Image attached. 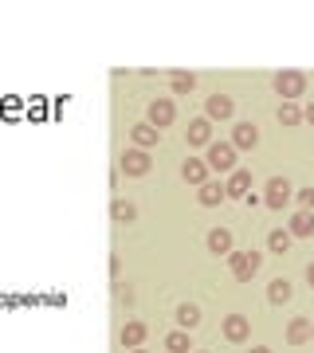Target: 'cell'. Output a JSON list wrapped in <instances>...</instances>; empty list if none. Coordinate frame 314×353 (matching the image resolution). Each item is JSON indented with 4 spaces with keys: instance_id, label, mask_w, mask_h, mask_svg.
<instances>
[{
    "instance_id": "obj_27",
    "label": "cell",
    "mask_w": 314,
    "mask_h": 353,
    "mask_svg": "<svg viewBox=\"0 0 314 353\" xmlns=\"http://www.w3.org/2000/svg\"><path fill=\"white\" fill-rule=\"evenodd\" d=\"M302 122H311V126H314V102L306 106V110H302Z\"/></svg>"
},
{
    "instance_id": "obj_21",
    "label": "cell",
    "mask_w": 314,
    "mask_h": 353,
    "mask_svg": "<svg viewBox=\"0 0 314 353\" xmlns=\"http://www.w3.org/2000/svg\"><path fill=\"white\" fill-rule=\"evenodd\" d=\"M169 87H173V94H188V90L197 87V75L193 71H173L169 75Z\"/></svg>"
},
{
    "instance_id": "obj_9",
    "label": "cell",
    "mask_w": 314,
    "mask_h": 353,
    "mask_svg": "<svg viewBox=\"0 0 314 353\" xmlns=\"http://www.w3.org/2000/svg\"><path fill=\"white\" fill-rule=\"evenodd\" d=\"M181 176H185L188 185H208V161H201V157H188L185 165H181Z\"/></svg>"
},
{
    "instance_id": "obj_4",
    "label": "cell",
    "mask_w": 314,
    "mask_h": 353,
    "mask_svg": "<svg viewBox=\"0 0 314 353\" xmlns=\"http://www.w3.org/2000/svg\"><path fill=\"white\" fill-rule=\"evenodd\" d=\"M208 169H216V173L236 169V145L232 141H213L208 145Z\"/></svg>"
},
{
    "instance_id": "obj_8",
    "label": "cell",
    "mask_w": 314,
    "mask_h": 353,
    "mask_svg": "<svg viewBox=\"0 0 314 353\" xmlns=\"http://www.w3.org/2000/svg\"><path fill=\"white\" fill-rule=\"evenodd\" d=\"M232 145L239 150H255L259 145V126H251V122H239L236 130H232Z\"/></svg>"
},
{
    "instance_id": "obj_30",
    "label": "cell",
    "mask_w": 314,
    "mask_h": 353,
    "mask_svg": "<svg viewBox=\"0 0 314 353\" xmlns=\"http://www.w3.org/2000/svg\"><path fill=\"white\" fill-rule=\"evenodd\" d=\"M311 326H314V322H311ZM311 341H314V330H311Z\"/></svg>"
},
{
    "instance_id": "obj_1",
    "label": "cell",
    "mask_w": 314,
    "mask_h": 353,
    "mask_svg": "<svg viewBox=\"0 0 314 353\" xmlns=\"http://www.w3.org/2000/svg\"><path fill=\"white\" fill-rule=\"evenodd\" d=\"M259 267H264V255L259 252H232L228 255V271L236 283H251V279L259 275Z\"/></svg>"
},
{
    "instance_id": "obj_31",
    "label": "cell",
    "mask_w": 314,
    "mask_h": 353,
    "mask_svg": "<svg viewBox=\"0 0 314 353\" xmlns=\"http://www.w3.org/2000/svg\"><path fill=\"white\" fill-rule=\"evenodd\" d=\"M130 353H146V350H130Z\"/></svg>"
},
{
    "instance_id": "obj_25",
    "label": "cell",
    "mask_w": 314,
    "mask_h": 353,
    "mask_svg": "<svg viewBox=\"0 0 314 353\" xmlns=\"http://www.w3.org/2000/svg\"><path fill=\"white\" fill-rule=\"evenodd\" d=\"M279 122H283V126H299V122H302V110L295 106V102H283V106H279Z\"/></svg>"
},
{
    "instance_id": "obj_7",
    "label": "cell",
    "mask_w": 314,
    "mask_h": 353,
    "mask_svg": "<svg viewBox=\"0 0 314 353\" xmlns=\"http://www.w3.org/2000/svg\"><path fill=\"white\" fill-rule=\"evenodd\" d=\"M122 173L126 176H146L150 173V153L146 150H126L122 153Z\"/></svg>"
},
{
    "instance_id": "obj_14",
    "label": "cell",
    "mask_w": 314,
    "mask_h": 353,
    "mask_svg": "<svg viewBox=\"0 0 314 353\" xmlns=\"http://www.w3.org/2000/svg\"><path fill=\"white\" fill-rule=\"evenodd\" d=\"M204 243H208V252L213 255H232V232H228V228H213Z\"/></svg>"
},
{
    "instance_id": "obj_16",
    "label": "cell",
    "mask_w": 314,
    "mask_h": 353,
    "mask_svg": "<svg viewBox=\"0 0 314 353\" xmlns=\"http://www.w3.org/2000/svg\"><path fill=\"white\" fill-rule=\"evenodd\" d=\"M188 141H193V145H208V141H213V122H208V118H193V122H188Z\"/></svg>"
},
{
    "instance_id": "obj_28",
    "label": "cell",
    "mask_w": 314,
    "mask_h": 353,
    "mask_svg": "<svg viewBox=\"0 0 314 353\" xmlns=\"http://www.w3.org/2000/svg\"><path fill=\"white\" fill-rule=\"evenodd\" d=\"M306 283H311V287H314V263L306 267Z\"/></svg>"
},
{
    "instance_id": "obj_26",
    "label": "cell",
    "mask_w": 314,
    "mask_h": 353,
    "mask_svg": "<svg viewBox=\"0 0 314 353\" xmlns=\"http://www.w3.org/2000/svg\"><path fill=\"white\" fill-rule=\"evenodd\" d=\"M295 201H299L302 212H314V189H299L295 192Z\"/></svg>"
},
{
    "instance_id": "obj_22",
    "label": "cell",
    "mask_w": 314,
    "mask_h": 353,
    "mask_svg": "<svg viewBox=\"0 0 314 353\" xmlns=\"http://www.w3.org/2000/svg\"><path fill=\"white\" fill-rule=\"evenodd\" d=\"M165 350L169 353H193V345H188V330H173V334L165 338Z\"/></svg>"
},
{
    "instance_id": "obj_17",
    "label": "cell",
    "mask_w": 314,
    "mask_h": 353,
    "mask_svg": "<svg viewBox=\"0 0 314 353\" xmlns=\"http://www.w3.org/2000/svg\"><path fill=\"white\" fill-rule=\"evenodd\" d=\"M295 299V287H291L287 279H275L271 287H267V303L271 306H283V303H291Z\"/></svg>"
},
{
    "instance_id": "obj_23",
    "label": "cell",
    "mask_w": 314,
    "mask_h": 353,
    "mask_svg": "<svg viewBox=\"0 0 314 353\" xmlns=\"http://www.w3.org/2000/svg\"><path fill=\"white\" fill-rule=\"evenodd\" d=\"M110 216L118 220V224H130V220L138 216V208H134L130 201H114V204H110Z\"/></svg>"
},
{
    "instance_id": "obj_2",
    "label": "cell",
    "mask_w": 314,
    "mask_h": 353,
    "mask_svg": "<svg viewBox=\"0 0 314 353\" xmlns=\"http://www.w3.org/2000/svg\"><path fill=\"white\" fill-rule=\"evenodd\" d=\"M295 201V189H291V181L287 176H271L264 185V204L267 208H283V204Z\"/></svg>"
},
{
    "instance_id": "obj_12",
    "label": "cell",
    "mask_w": 314,
    "mask_h": 353,
    "mask_svg": "<svg viewBox=\"0 0 314 353\" xmlns=\"http://www.w3.org/2000/svg\"><path fill=\"white\" fill-rule=\"evenodd\" d=\"M224 192H228V196H239V201H244V196L251 192V173H248V169H232Z\"/></svg>"
},
{
    "instance_id": "obj_13",
    "label": "cell",
    "mask_w": 314,
    "mask_h": 353,
    "mask_svg": "<svg viewBox=\"0 0 314 353\" xmlns=\"http://www.w3.org/2000/svg\"><path fill=\"white\" fill-rule=\"evenodd\" d=\"M146 334H150L146 322H126V326H122V345H126V350H141Z\"/></svg>"
},
{
    "instance_id": "obj_6",
    "label": "cell",
    "mask_w": 314,
    "mask_h": 353,
    "mask_svg": "<svg viewBox=\"0 0 314 353\" xmlns=\"http://www.w3.org/2000/svg\"><path fill=\"white\" fill-rule=\"evenodd\" d=\"M232 110H236V102L228 99V94H213V99L204 102V118H208V122H228Z\"/></svg>"
},
{
    "instance_id": "obj_20",
    "label": "cell",
    "mask_w": 314,
    "mask_h": 353,
    "mask_svg": "<svg viewBox=\"0 0 314 353\" xmlns=\"http://www.w3.org/2000/svg\"><path fill=\"white\" fill-rule=\"evenodd\" d=\"M228 192H224V185H216V181H208V185H201V196L197 201L204 204V208H216V204L224 201Z\"/></svg>"
},
{
    "instance_id": "obj_5",
    "label": "cell",
    "mask_w": 314,
    "mask_h": 353,
    "mask_svg": "<svg viewBox=\"0 0 314 353\" xmlns=\"http://www.w3.org/2000/svg\"><path fill=\"white\" fill-rule=\"evenodd\" d=\"M275 90H279V99H283V102L299 99L302 90H306V75H302V71H279V75H275Z\"/></svg>"
},
{
    "instance_id": "obj_10",
    "label": "cell",
    "mask_w": 314,
    "mask_h": 353,
    "mask_svg": "<svg viewBox=\"0 0 314 353\" xmlns=\"http://www.w3.org/2000/svg\"><path fill=\"white\" fill-rule=\"evenodd\" d=\"M248 334H251V322L244 314H228L224 318V338L228 341H236L239 345V341H248Z\"/></svg>"
},
{
    "instance_id": "obj_24",
    "label": "cell",
    "mask_w": 314,
    "mask_h": 353,
    "mask_svg": "<svg viewBox=\"0 0 314 353\" xmlns=\"http://www.w3.org/2000/svg\"><path fill=\"white\" fill-rule=\"evenodd\" d=\"M267 248L275 255H287V248H291V232H283V228H275L271 236H267Z\"/></svg>"
},
{
    "instance_id": "obj_11",
    "label": "cell",
    "mask_w": 314,
    "mask_h": 353,
    "mask_svg": "<svg viewBox=\"0 0 314 353\" xmlns=\"http://www.w3.org/2000/svg\"><path fill=\"white\" fill-rule=\"evenodd\" d=\"M287 232H291V240H311V236H314V212H302V208H299V212L291 216Z\"/></svg>"
},
{
    "instance_id": "obj_19",
    "label": "cell",
    "mask_w": 314,
    "mask_h": 353,
    "mask_svg": "<svg viewBox=\"0 0 314 353\" xmlns=\"http://www.w3.org/2000/svg\"><path fill=\"white\" fill-rule=\"evenodd\" d=\"M177 322H181V330H197V326H201V306H197V303L177 306Z\"/></svg>"
},
{
    "instance_id": "obj_29",
    "label": "cell",
    "mask_w": 314,
    "mask_h": 353,
    "mask_svg": "<svg viewBox=\"0 0 314 353\" xmlns=\"http://www.w3.org/2000/svg\"><path fill=\"white\" fill-rule=\"evenodd\" d=\"M251 353H271V350H267V345H255V350H251Z\"/></svg>"
},
{
    "instance_id": "obj_18",
    "label": "cell",
    "mask_w": 314,
    "mask_h": 353,
    "mask_svg": "<svg viewBox=\"0 0 314 353\" xmlns=\"http://www.w3.org/2000/svg\"><path fill=\"white\" fill-rule=\"evenodd\" d=\"M311 318H295V322H291L287 326V341L291 345H306V341H311Z\"/></svg>"
},
{
    "instance_id": "obj_3",
    "label": "cell",
    "mask_w": 314,
    "mask_h": 353,
    "mask_svg": "<svg viewBox=\"0 0 314 353\" xmlns=\"http://www.w3.org/2000/svg\"><path fill=\"white\" fill-rule=\"evenodd\" d=\"M146 122H150L153 130L173 126V122H177V106H173V99H153L150 106H146Z\"/></svg>"
},
{
    "instance_id": "obj_15",
    "label": "cell",
    "mask_w": 314,
    "mask_h": 353,
    "mask_svg": "<svg viewBox=\"0 0 314 353\" xmlns=\"http://www.w3.org/2000/svg\"><path fill=\"white\" fill-rule=\"evenodd\" d=\"M130 138H134V145H138V150H153L161 134H157V130H153L150 122H138V126L130 130Z\"/></svg>"
}]
</instances>
